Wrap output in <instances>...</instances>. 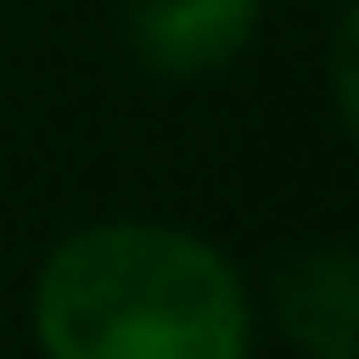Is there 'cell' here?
Listing matches in <instances>:
<instances>
[{
	"label": "cell",
	"mask_w": 359,
	"mask_h": 359,
	"mask_svg": "<svg viewBox=\"0 0 359 359\" xmlns=\"http://www.w3.org/2000/svg\"><path fill=\"white\" fill-rule=\"evenodd\" d=\"M264 0H125V37L161 81H198L257 37Z\"/></svg>",
	"instance_id": "obj_2"
},
{
	"label": "cell",
	"mask_w": 359,
	"mask_h": 359,
	"mask_svg": "<svg viewBox=\"0 0 359 359\" xmlns=\"http://www.w3.org/2000/svg\"><path fill=\"white\" fill-rule=\"evenodd\" d=\"M37 345L44 359H250V293L184 227H81L37 271Z\"/></svg>",
	"instance_id": "obj_1"
},
{
	"label": "cell",
	"mask_w": 359,
	"mask_h": 359,
	"mask_svg": "<svg viewBox=\"0 0 359 359\" xmlns=\"http://www.w3.org/2000/svg\"><path fill=\"white\" fill-rule=\"evenodd\" d=\"M337 118L352 125V15H337Z\"/></svg>",
	"instance_id": "obj_4"
},
{
	"label": "cell",
	"mask_w": 359,
	"mask_h": 359,
	"mask_svg": "<svg viewBox=\"0 0 359 359\" xmlns=\"http://www.w3.org/2000/svg\"><path fill=\"white\" fill-rule=\"evenodd\" d=\"M279 323L308 359H359V264L345 242L279 264Z\"/></svg>",
	"instance_id": "obj_3"
}]
</instances>
